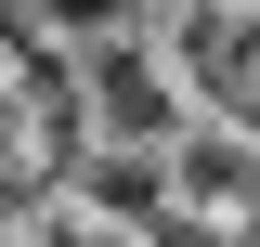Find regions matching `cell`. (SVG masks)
Segmentation results:
<instances>
[{
    "label": "cell",
    "instance_id": "obj_1",
    "mask_svg": "<svg viewBox=\"0 0 260 247\" xmlns=\"http://www.w3.org/2000/svg\"><path fill=\"white\" fill-rule=\"evenodd\" d=\"M78 91H91V130L104 143H182V52L169 26H130V39H91L78 52Z\"/></svg>",
    "mask_w": 260,
    "mask_h": 247
},
{
    "label": "cell",
    "instance_id": "obj_2",
    "mask_svg": "<svg viewBox=\"0 0 260 247\" xmlns=\"http://www.w3.org/2000/svg\"><path fill=\"white\" fill-rule=\"evenodd\" d=\"M26 26H52L65 52H91V39H130V26H156V0H26Z\"/></svg>",
    "mask_w": 260,
    "mask_h": 247
}]
</instances>
